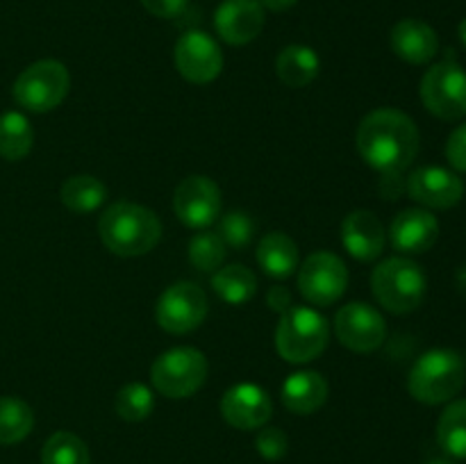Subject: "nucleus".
Listing matches in <instances>:
<instances>
[{"label":"nucleus","mask_w":466,"mask_h":464,"mask_svg":"<svg viewBox=\"0 0 466 464\" xmlns=\"http://www.w3.org/2000/svg\"><path fill=\"white\" fill-rule=\"evenodd\" d=\"M328 400V382L317 371H296L282 385V403L289 412L314 414Z\"/></svg>","instance_id":"obj_20"},{"label":"nucleus","mask_w":466,"mask_h":464,"mask_svg":"<svg viewBox=\"0 0 466 464\" xmlns=\"http://www.w3.org/2000/svg\"><path fill=\"white\" fill-rule=\"evenodd\" d=\"M458 35H460V41H462V44L466 45V18L462 23H460V27H458Z\"/></svg>","instance_id":"obj_37"},{"label":"nucleus","mask_w":466,"mask_h":464,"mask_svg":"<svg viewBox=\"0 0 466 464\" xmlns=\"http://www.w3.org/2000/svg\"><path fill=\"white\" fill-rule=\"evenodd\" d=\"M335 335L349 350L373 353L385 344L387 323L369 303H349L335 314Z\"/></svg>","instance_id":"obj_13"},{"label":"nucleus","mask_w":466,"mask_h":464,"mask_svg":"<svg viewBox=\"0 0 466 464\" xmlns=\"http://www.w3.org/2000/svg\"><path fill=\"white\" fill-rule=\"evenodd\" d=\"M391 50L408 64H428L440 50L437 32L419 18H403L391 27Z\"/></svg>","instance_id":"obj_19"},{"label":"nucleus","mask_w":466,"mask_h":464,"mask_svg":"<svg viewBox=\"0 0 466 464\" xmlns=\"http://www.w3.org/2000/svg\"><path fill=\"white\" fill-rule=\"evenodd\" d=\"M64 207L76 214H89L103 207L107 198V187L94 176H73L64 180L62 191H59Z\"/></svg>","instance_id":"obj_24"},{"label":"nucleus","mask_w":466,"mask_h":464,"mask_svg":"<svg viewBox=\"0 0 466 464\" xmlns=\"http://www.w3.org/2000/svg\"><path fill=\"white\" fill-rule=\"evenodd\" d=\"M226 248L223 239L218 237V232L203 230L196 232L189 241V262L194 264L198 271H218L226 259Z\"/></svg>","instance_id":"obj_29"},{"label":"nucleus","mask_w":466,"mask_h":464,"mask_svg":"<svg viewBox=\"0 0 466 464\" xmlns=\"http://www.w3.org/2000/svg\"><path fill=\"white\" fill-rule=\"evenodd\" d=\"M173 212L191 230H208L221 214V189L208 176H189L177 185Z\"/></svg>","instance_id":"obj_12"},{"label":"nucleus","mask_w":466,"mask_h":464,"mask_svg":"<svg viewBox=\"0 0 466 464\" xmlns=\"http://www.w3.org/2000/svg\"><path fill=\"white\" fill-rule=\"evenodd\" d=\"M419 91L428 112L441 121H460L466 116V71L453 59L428 68Z\"/></svg>","instance_id":"obj_8"},{"label":"nucleus","mask_w":466,"mask_h":464,"mask_svg":"<svg viewBox=\"0 0 466 464\" xmlns=\"http://www.w3.org/2000/svg\"><path fill=\"white\" fill-rule=\"evenodd\" d=\"M208 296L194 282H176L159 296L155 318L159 328L171 335H187L196 330L208 317Z\"/></svg>","instance_id":"obj_10"},{"label":"nucleus","mask_w":466,"mask_h":464,"mask_svg":"<svg viewBox=\"0 0 466 464\" xmlns=\"http://www.w3.org/2000/svg\"><path fill=\"white\" fill-rule=\"evenodd\" d=\"M155 409V396L141 382H130L116 394V414L123 421L139 423Z\"/></svg>","instance_id":"obj_30"},{"label":"nucleus","mask_w":466,"mask_h":464,"mask_svg":"<svg viewBox=\"0 0 466 464\" xmlns=\"http://www.w3.org/2000/svg\"><path fill=\"white\" fill-rule=\"evenodd\" d=\"M35 428V414L25 400L0 396V444L12 446L25 439Z\"/></svg>","instance_id":"obj_26"},{"label":"nucleus","mask_w":466,"mask_h":464,"mask_svg":"<svg viewBox=\"0 0 466 464\" xmlns=\"http://www.w3.org/2000/svg\"><path fill=\"white\" fill-rule=\"evenodd\" d=\"M428 464H455V462L453 459H446V458H435V459H431Z\"/></svg>","instance_id":"obj_38"},{"label":"nucleus","mask_w":466,"mask_h":464,"mask_svg":"<svg viewBox=\"0 0 466 464\" xmlns=\"http://www.w3.org/2000/svg\"><path fill=\"white\" fill-rule=\"evenodd\" d=\"M358 153L382 176H400L419 153V130L400 109H376L358 127Z\"/></svg>","instance_id":"obj_1"},{"label":"nucleus","mask_w":466,"mask_h":464,"mask_svg":"<svg viewBox=\"0 0 466 464\" xmlns=\"http://www.w3.org/2000/svg\"><path fill=\"white\" fill-rule=\"evenodd\" d=\"M41 464H91L89 449L77 435L59 430L46 439L41 449Z\"/></svg>","instance_id":"obj_28"},{"label":"nucleus","mask_w":466,"mask_h":464,"mask_svg":"<svg viewBox=\"0 0 466 464\" xmlns=\"http://www.w3.org/2000/svg\"><path fill=\"white\" fill-rule=\"evenodd\" d=\"M341 244L350 257L360 262H373L385 250L387 232L376 214L369 209H355L341 221Z\"/></svg>","instance_id":"obj_17"},{"label":"nucleus","mask_w":466,"mask_h":464,"mask_svg":"<svg viewBox=\"0 0 466 464\" xmlns=\"http://www.w3.org/2000/svg\"><path fill=\"white\" fill-rule=\"evenodd\" d=\"M267 303H268V308L273 309V312H278V314H285L287 309L291 308V294H289V289H285V287H271V291H268V296H267Z\"/></svg>","instance_id":"obj_35"},{"label":"nucleus","mask_w":466,"mask_h":464,"mask_svg":"<svg viewBox=\"0 0 466 464\" xmlns=\"http://www.w3.org/2000/svg\"><path fill=\"white\" fill-rule=\"evenodd\" d=\"M428 280L423 268L408 257H390L371 273V291L391 314H410L426 298Z\"/></svg>","instance_id":"obj_4"},{"label":"nucleus","mask_w":466,"mask_h":464,"mask_svg":"<svg viewBox=\"0 0 466 464\" xmlns=\"http://www.w3.org/2000/svg\"><path fill=\"white\" fill-rule=\"evenodd\" d=\"M276 71L278 77L287 86H291V89H303V86L312 85L317 80L319 71H321V59H319V55L309 45H287L278 55Z\"/></svg>","instance_id":"obj_22"},{"label":"nucleus","mask_w":466,"mask_h":464,"mask_svg":"<svg viewBox=\"0 0 466 464\" xmlns=\"http://www.w3.org/2000/svg\"><path fill=\"white\" fill-rule=\"evenodd\" d=\"M446 159L455 171L466 173V123L455 127L446 141Z\"/></svg>","instance_id":"obj_33"},{"label":"nucleus","mask_w":466,"mask_h":464,"mask_svg":"<svg viewBox=\"0 0 466 464\" xmlns=\"http://www.w3.org/2000/svg\"><path fill=\"white\" fill-rule=\"evenodd\" d=\"M212 287L218 298L228 305H244L258 291V277L244 264H230L214 273Z\"/></svg>","instance_id":"obj_25"},{"label":"nucleus","mask_w":466,"mask_h":464,"mask_svg":"<svg viewBox=\"0 0 466 464\" xmlns=\"http://www.w3.org/2000/svg\"><path fill=\"white\" fill-rule=\"evenodd\" d=\"M259 3H262V7L268 9V12L280 14V12H287V9L294 7L299 0H259Z\"/></svg>","instance_id":"obj_36"},{"label":"nucleus","mask_w":466,"mask_h":464,"mask_svg":"<svg viewBox=\"0 0 466 464\" xmlns=\"http://www.w3.org/2000/svg\"><path fill=\"white\" fill-rule=\"evenodd\" d=\"M349 287V268L328 250H317L309 255L299 268V291L305 300L319 308L337 303Z\"/></svg>","instance_id":"obj_9"},{"label":"nucleus","mask_w":466,"mask_h":464,"mask_svg":"<svg viewBox=\"0 0 466 464\" xmlns=\"http://www.w3.org/2000/svg\"><path fill=\"white\" fill-rule=\"evenodd\" d=\"M71 89L68 68L57 59H41L30 64L14 82V100L35 114L53 112L64 103Z\"/></svg>","instance_id":"obj_6"},{"label":"nucleus","mask_w":466,"mask_h":464,"mask_svg":"<svg viewBox=\"0 0 466 464\" xmlns=\"http://www.w3.org/2000/svg\"><path fill=\"white\" fill-rule=\"evenodd\" d=\"M173 62L177 73L194 85H209L223 71V53L217 41L200 30H189L176 41Z\"/></svg>","instance_id":"obj_11"},{"label":"nucleus","mask_w":466,"mask_h":464,"mask_svg":"<svg viewBox=\"0 0 466 464\" xmlns=\"http://www.w3.org/2000/svg\"><path fill=\"white\" fill-rule=\"evenodd\" d=\"M255 449L268 462H278L287 455L289 450V439H287L285 432L276 426H264L259 428L258 437H255Z\"/></svg>","instance_id":"obj_32"},{"label":"nucleus","mask_w":466,"mask_h":464,"mask_svg":"<svg viewBox=\"0 0 466 464\" xmlns=\"http://www.w3.org/2000/svg\"><path fill=\"white\" fill-rule=\"evenodd\" d=\"M208 358L194 346H177L159 355L150 368L153 387L167 398H189L208 380Z\"/></svg>","instance_id":"obj_7"},{"label":"nucleus","mask_w":466,"mask_h":464,"mask_svg":"<svg viewBox=\"0 0 466 464\" xmlns=\"http://www.w3.org/2000/svg\"><path fill=\"white\" fill-rule=\"evenodd\" d=\"M440 237V221L428 209H403L396 214L390 227V241L399 253L421 255L435 246Z\"/></svg>","instance_id":"obj_18"},{"label":"nucleus","mask_w":466,"mask_h":464,"mask_svg":"<svg viewBox=\"0 0 466 464\" xmlns=\"http://www.w3.org/2000/svg\"><path fill=\"white\" fill-rule=\"evenodd\" d=\"M328 339H330V328L326 317L317 309L291 305L285 314H280L276 348L285 362H312L326 350Z\"/></svg>","instance_id":"obj_5"},{"label":"nucleus","mask_w":466,"mask_h":464,"mask_svg":"<svg viewBox=\"0 0 466 464\" xmlns=\"http://www.w3.org/2000/svg\"><path fill=\"white\" fill-rule=\"evenodd\" d=\"M221 414L237 430H258L267 426L273 414L271 396L259 385L241 382L223 394Z\"/></svg>","instance_id":"obj_15"},{"label":"nucleus","mask_w":466,"mask_h":464,"mask_svg":"<svg viewBox=\"0 0 466 464\" xmlns=\"http://www.w3.org/2000/svg\"><path fill=\"white\" fill-rule=\"evenodd\" d=\"M218 237L223 244L230 248L241 250L253 241L255 237V221L246 212L237 209V212H228L218 223Z\"/></svg>","instance_id":"obj_31"},{"label":"nucleus","mask_w":466,"mask_h":464,"mask_svg":"<svg viewBox=\"0 0 466 464\" xmlns=\"http://www.w3.org/2000/svg\"><path fill=\"white\" fill-rule=\"evenodd\" d=\"M100 241L118 257L150 253L162 239V223L153 209L137 203H114L100 214Z\"/></svg>","instance_id":"obj_2"},{"label":"nucleus","mask_w":466,"mask_h":464,"mask_svg":"<svg viewBox=\"0 0 466 464\" xmlns=\"http://www.w3.org/2000/svg\"><path fill=\"white\" fill-rule=\"evenodd\" d=\"M405 191L414 203L431 209H451L462 200L464 182L458 173L441 166L414 168L405 180Z\"/></svg>","instance_id":"obj_14"},{"label":"nucleus","mask_w":466,"mask_h":464,"mask_svg":"<svg viewBox=\"0 0 466 464\" xmlns=\"http://www.w3.org/2000/svg\"><path fill=\"white\" fill-rule=\"evenodd\" d=\"M141 5L157 18H177L189 7V0H141Z\"/></svg>","instance_id":"obj_34"},{"label":"nucleus","mask_w":466,"mask_h":464,"mask_svg":"<svg viewBox=\"0 0 466 464\" xmlns=\"http://www.w3.org/2000/svg\"><path fill=\"white\" fill-rule=\"evenodd\" d=\"M255 255H258L259 268L267 276L276 277V280L289 277L300 264L299 246L285 232H268V235H264Z\"/></svg>","instance_id":"obj_21"},{"label":"nucleus","mask_w":466,"mask_h":464,"mask_svg":"<svg viewBox=\"0 0 466 464\" xmlns=\"http://www.w3.org/2000/svg\"><path fill=\"white\" fill-rule=\"evenodd\" d=\"M259 0H223L214 12L217 35L230 45H246L259 36L267 18Z\"/></svg>","instance_id":"obj_16"},{"label":"nucleus","mask_w":466,"mask_h":464,"mask_svg":"<svg viewBox=\"0 0 466 464\" xmlns=\"http://www.w3.org/2000/svg\"><path fill=\"white\" fill-rule=\"evenodd\" d=\"M35 144V130H32L27 116L21 112L0 114V157L7 162H21L27 157Z\"/></svg>","instance_id":"obj_23"},{"label":"nucleus","mask_w":466,"mask_h":464,"mask_svg":"<svg viewBox=\"0 0 466 464\" xmlns=\"http://www.w3.org/2000/svg\"><path fill=\"white\" fill-rule=\"evenodd\" d=\"M466 382V364L451 348H435L414 362L408 376V391L423 405H441L453 400Z\"/></svg>","instance_id":"obj_3"},{"label":"nucleus","mask_w":466,"mask_h":464,"mask_svg":"<svg viewBox=\"0 0 466 464\" xmlns=\"http://www.w3.org/2000/svg\"><path fill=\"white\" fill-rule=\"evenodd\" d=\"M437 441L446 455L466 459V400H455L437 421Z\"/></svg>","instance_id":"obj_27"}]
</instances>
